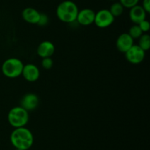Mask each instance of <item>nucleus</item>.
Wrapping results in <instances>:
<instances>
[{"label":"nucleus","instance_id":"1","mask_svg":"<svg viewBox=\"0 0 150 150\" xmlns=\"http://www.w3.org/2000/svg\"><path fill=\"white\" fill-rule=\"evenodd\" d=\"M12 145L16 149L28 150L34 143V136L30 130L25 126L15 128L10 137Z\"/></svg>","mask_w":150,"mask_h":150},{"label":"nucleus","instance_id":"2","mask_svg":"<svg viewBox=\"0 0 150 150\" xmlns=\"http://www.w3.org/2000/svg\"><path fill=\"white\" fill-rule=\"evenodd\" d=\"M79 8L76 3L72 1H64L60 3L57 8V16L61 21L72 23L76 21Z\"/></svg>","mask_w":150,"mask_h":150},{"label":"nucleus","instance_id":"3","mask_svg":"<svg viewBox=\"0 0 150 150\" xmlns=\"http://www.w3.org/2000/svg\"><path fill=\"white\" fill-rule=\"evenodd\" d=\"M23 63L17 57H10L4 60L1 65V72L7 78L14 79L20 76L22 74Z\"/></svg>","mask_w":150,"mask_h":150},{"label":"nucleus","instance_id":"4","mask_svg":"<svg viewBox=\"0 0 150 150\" xmlns=\"http://www.w3.org/2000/svg\"><path fill=\"white\" fill-rule=\"evenodd\" d=\"M29 112L21 106L13 107L7 115L9 124L14 128L25 126L29 122Z\"/></svg>","mask_w":150,"mask_h":150},{"label":"nucleus","instance_id":"5","mask_svg":"<svg viewBox=\"0 0 150 150\" xmlns=\"http://www.w3.org/2000/svg\"><path fill=\"white\" fill-rule=\"evenodd\" d=\"M114 19L109 10L103 9L95 13L94 24L99 28H106L114 23Z\"/></svg>","mask_w":150,"mask_h":150},{"label":"nucleus","instance_id":"6","mask_svg":"<svg viewBox=\"0 0 150 150\" xmlns=\"http://www.w3.org/2000/svg\"><path fill=\"white\" fill-rule=\"evenodd\" d=\"M126 60L132 64H139L145 57V51L138 45H133L125 53Z\"/></svg>","mask_w":150,"mask_h":150},{"label":"nucleus","instance_id":"7","mask_svg":"<svg viewBox=\"0 0 150 150\" xmlns=\"http://www.w3.org/2000/svg\"><path fill=\"white\" fill-rule=\"evenodd\" d=\"M39 104V98L33 93H27L21 100V107L26 110L32 111L35 110Z\"/></svg>","mask_w":150,"mask_h":150},{"label":"nucleus","instance_id":"8","mask_svg":"<svg viewBox=\"0 0 150 150\" xmlns=\"http://www.w3.org/2000/svg\"><path fill=\"white\" fill-rule=\"evenodd\" d=\"M95 13L92 9L85 8L79 11L76 20L82 26H89L94 23Z\"/></svg>","mask_w":150,"mask_h":150},{"label":"nucleus","instance_id":"9","mask_svg":"<svg viewBox=\"0 0 150 150\" xmlns=\"http://www.w3.org/2000/svg\"><path fill=\"white\" fill-rule=\"evenodd\" d=\"M40 74V72L39 69L35 65L28 63L23 66L21 75L26 81L33 82L39 79Z\"/></svg>","mask_w":150,"mask_h":150},{"label":"nucleus","instance_id":"10","mask_svg":"<svg viewBox=\"0 0 150 150\" xmlns=\"http://www.w3.org/2000/svg\"><path fill=\"white\" fill-rule=\"evenodd\" d=\"M134 45V40L130 36L128 33L121 34L117 38L116 46L117 49L122 53H125L128 49H130L132 46Z\"/></svg>","mask_w":150,"mask_h":150},{"label":"nucleus","instance_id":"11","mask_svg":"<svg viewBox=\"0 0 150 150\" xmlns=\"http://www.w3.org/2000/svg\"><path fill=\"white\" fill-rule=\"evenodd\" d=\"M55 51L54 44L49 41H44L39 44L37 49V53L42 58L51 57Z\"/></svg>","mask_w":150,"mask_h":150},{"label":"nucleus","instance_id":"12","mask_svg":"<svg viewBox=\"0 0 150 150\" xmlns=\"http://www.w3.org/2000/svg\"><path fill=\"white\" fill-rule=\"evenodd\" d=\"M146 13L140 5H136L130 8L129 17L134 24H139L141 21L146 19Z\"/></svg>","mask_w":150,"mask_h":150},{"label":"nucleus","instance_id":"13","mask_svg":"<svg viewBox=\"0 0 150 150\" xmlns=\"http://www.w3.org/2000/svg\"><path fill=\"white\" fill-rule=\"evenodd\" d=\"M40 13L33 7H26L22 11V18L27 23L37 24L39 21Z\"/></svg>","mask_w":150,"mask_h":150},{"label":"nucleus","instance_id":"14","mask_svg":"<svg viewBox=\"0 0 150 150\" xmlns=\"http://www.w3.org/2000/svg\"><path fill=\"white\" fill-rule=\"evenodd\" d=\"M139 46L144 51H147L150 48V36L148 34H142L139 38Z\"/></svg>","mask_w":150,"mask_h":150},{"label":"nucleus","instance_id":"15","mask_svg":"<svg viewBox=\"0 0 150 150\" xmlns=\"http://www.w3.org/2000/svg\"><path fill=\"white\" fill-rule=\"evenodd\" d=\"M109 11L114 18L119 17L124 12V7L122 5L120 2H115L111 6Z\"/></svg>","mask_w":150,"mask_h":150},{"label":"nucleus","instance_id":"16","mask_svg":"<svg viewBox=\"0 0 150 150\" xmlns=\"http://www.w3.org/2000/svg\"><path fill=\"white\" fill-rule=\"evenodd\" d=\"M128 34L130 35V36L133 38V40L134 39H139L141 36L143 34V32L141 30V29L139 28V25L138 24H134L129 29Z\"/></svg>","mask_w":150,"mask_h":150},{"label":"nucleus","instance_id":"17","mask_svg":"<svg viewBox=\"0 0 150 150\" xmlns=\"http://www.w3.org/2000/svg\"><path fill=\"white\" fill-rule=\"evenodd\" d=\"M139 0H120V2L121 3L122 5L126 8H132L134 6L138 5Z\"/></svg>","mask_w":150,"mask_h":150},{"label":"nucleus","instance_id":"18","mask_svg":"<svg viewBox=\"0 0 150 150\" xmlns=\"http://www.w3.org/2000/svg\"><path fill=\"white\" fill-rule=\"evenodd\" d=\"M41 65L42 67L44 69H51L53 67L54 65V61L51 57H45V58H42V62H41Z\"/></svg>","mask_w":150,"mask_h":150},{"label":"nucleus","instance_id":"19","mask_svg":"<svg viewBox=\"0 0 150 150\" xmlns=\"http://www.w3.org/2000/svg\"><path fill=\"white\" fill-rule=\"evenodd\" d=\"M139 28L141 29V30L144 32H147L149 30V28H150V24H149V22L147 20H144L142 21H141L140 23L139 24Z\"/></svg>","mask_w":150,"mask_h":150},{"label":"nucleus","instance_id":"20","mask_svg":"<svg viewBox=\"0 0 150 150\" xmlns=\"http://www.w3.org/2000/svg\"><path fill=\"white\" fill-rule=\"evenodd\" d=\"M48 23V16H47L46 14H45V13H40L39 21H38L37 24L39 25V26H45Z\"/></svg>","mask_w":150,"mask_h":150},{"label":"nucleus","instance_id":"21","mask_svg":"<svg viewBox=\"0 0 150 150\" xmlns=\"http://www.w3.org/2000/svg\"><path fill=\"white\" fill-rule=\"evenodd\" d=\"M142 7L146 13H149L150 12V0H143Z\"/></svg>","mask_w":150,"mask_h":150},{"label":"nucleus","instance_id":"22","mask_svg":"<svg viewBox=\"0 0 150 150\" xmlns=\"http://www.w3.org/2000/svg\"><path fill=\"white\" fill-rule=\"evenodd\" d=\"M16 150H26V149H16Z\"/></svg>","mask_w":150,"mask_h":150},{"label":"nucleus","instance_id":"23","mask_svg":"<svg viewBox=\"0 0 150 150\" xmlns=\"http://www.w3.org/2000/svg\"><path fill=\"white\" fill-rule=\"evenodd\" d=\"M111 1H115V0H111Z\"/></svg>","mask_w":150,"mask_h":150}]
</instances>
